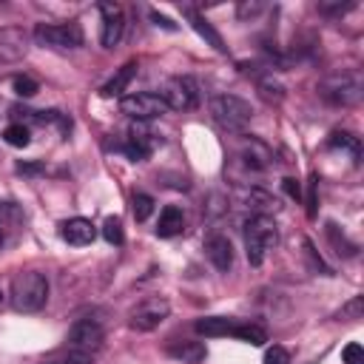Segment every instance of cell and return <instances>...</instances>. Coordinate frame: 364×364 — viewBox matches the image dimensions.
I'll use <instances>...</instances> for the list:
<instances>
[{
  "instance_id": "cell-1",
  "label": "cell",
  "mask_w": 364,
  "mask_h": 364,
  "mask_svg": "<svg viewBox=\"0 0 364 364\" xmlns=\"http://www.w3.org/2000/svg\"><path fill=\"white\" fill-rule=\"evenodd\" d=\"M105 330L97 318H80L71 324L65 338V364H91L102 350Z\"/></svg>"
},
{
  "instance_id": "cell-2",
  "label": "cell",
  "mask_w": 364,
  "mask_h": 364,
  "mask_svg": "<svg viewBox=\"0 0 364 364\" xmlns=\"http://www.w3.org/2000/svg\"><path fill=\"white\" fill-rule=\"evenodd\" d=\"M11 307L17 313H37L46 307L48 301V276L40 270H20L11 279V290H9Z\"/></svg>"
},
{
  "instance_id": "cell-3",
  "label": "cell",
  "mask_w": 364,
  "mask_h": 364,
  "mask_svg": "<svg viewBox=\"0 0 364 364\" xmlns=\"http://www.w3.org/2000/svg\"><path fill=\"white\" fill-rule=\"evenodd\" d=\"M364 94V82L358 71H333L318 82V97L336 108L358 105Z\"/></svg>"
},
{
  "instance_id": "cell-4",
  "label": "cell",
  "mask_w": 364,
  "mask_h": 364,
  "mask_svg": "<svg viewBox=\"0 0 364 364\" xmlns=\"http://www.w3.org/2000/svg\"><path fill=\"white\" fill-rule=\"evenodd\" d=\"M208 108H210L213 122L219 128L230 131V134L245 131L247 122H250V117H253L250 102L242 100V97H236V94H216V97H210V105Z\"/></svg>"
},
{
  "instance_id": "cell-5",
  "label": "cell",
  "mask_w": 364,
  "mask_h": 364,
  "mask_svg": "<svg viewBox=\"0 0 364 364\" xmlns=\"http://www.w3.org/2000/svg\"><path fill=\"white\" fill-rule=\"evenodd\" d=\"M245 233V250H247V262L253 267H259L267 256V250L279 242V230H276V222L273 216H250L242 228Z\"/></svg>"
},
{
  "instance_id": "cell-6",
  "label": "cell",
  "mask_w": 364,
  "mask_h": 364,
  "mask_svg": "<svg viewBox=\"0 0 364 364\" xmlns=\"http://www.w3.org/2000/svg\"><path fill=\"white\" fill-rule=\"evenodd\" d=\"M34 40H37V46L68 51V48L82 46V28H80V23H37Z\"/></svg>"
},
{
  "instance_id": "cell-7",
  "label": "cell",
  "mask_w": 364,
  "mask_h": 364,
  "mask_svg": "<svg viewBox=\"0 0 364 364\" xmlns=\"http://www.w3.org/2000/svg\"><path fill=\"white\" fill-rule=\"evenodd\" d=\"M119 111L125 117H131L134 122H148V119H156V117L168 114V105L154 91H134V94H125L119 100Z\"/></svg>"
},
{
  "instance_id": "cell-8",
  "label": "cell",
  "mask_w": 364,
  "mask_h": 364,
  "mask_svg": "<svg viewBox=\"0 0 364 364\" xmlns=\"http://www.w3.org/2000/svg\"><path fill=\"white\" fill-rule=\"evenodd\" d=\"M159 97L165 100L168 111H191L199 102V85H196L193 77L179 74V77H171L165 82V88L159 91Z\"/></svg>"
},
{
  "instance_id": "cell-9",
  "label": "cell",
  "mask_w": 364,
  "mask_h": 364,
  "mask_svg": "<svg viewBox=\"0 0 364 364\" xmlns=\"http://www.w3.org/2000/svg\"><path fill=\"white\" fill-rule=\"evenodd\" d=\"M168 316H171V304H168V299H162V296H151V299L139 301V304L131 310V316H128V327L136 330V333H151V330H156Z\"/></svg>"
},
{
  "instance_id": "cell-10",
  "label": "cell",
  "mask_w": 364,
  "mask_h": 364,
  "mask_svg": "<svg viewBox=\"0 0 364 364\" xmlns=\"http://www.w3.org/2000/svg\"><path fill=\"white\" fill-rule=\"evenodd\" d=\"M159 145H162V136L156 131H151L148 122H134L128 128V139L122 142V151L128 154V159L145 162L154 154V148H159Z\"/></svg>"
},
{
  "instance_id": "cell-11",
  "label": "cell",
  "mask_w": 364,
  "mask_h": 364,
  "mask_svg": "<svg viewBox=\"0 0 364 364\" xmlns=\"http://www.w3.org/2000/svg\"><path fill=\"white\" fill-rule=\"evenodd\" d=\"M31 48V34L23 26H3L0 28V63H20Z\"/></svg>"
},
{
  "instance_id": "cell-12",
  "label": "cell",
  "mask_w": 364,
  "mask_h": 364,
  "mask_svg": "<svg viewBox=\"0 0 364 364\" xmlns=\"http://www.w3.org/2000/svg\"><path fill=\"white\" fill-rule=\"evenodd\" d=\"M97 9L102 14V34H100V40H102L105 48H114L122 40V31H125V11H122L119 3H108V0L100 3Z\"/></svg>"
},
{
  "instance_id": "cell-13",
  "label": "cell",
  "mask_w": 364,
  "mask_h": 364,
  "mask_svg": "<svg viewBox=\"0 0 364 364\" xmlns=\"http://www.w3.org/2000/svg\"><path fill=\"white\" fill-rule=\"evenodd\" d=\"M239 159L250 171H264V168L273 165V151H270L267 142H262L256 136H242V142H239Z\"/></svg>"
},
{
  "instance_id": "cell-14",
  "label": "cell",
  "mask_w": 364,
  "mask_h": 364,
  "mask_svg": "<svg viewBox=\"0 0 364 364\" xmlns=\"http://www.w3.org/2000/svg\"><path fill=\"white\" fill-rule=\"evenodd\" d=\"M60 236L63 242L74 245V247H82V245H91L94 236H97V228L91 219H82V216H74V219H65L60 225Z\"/></svg>"
},
{
  "instance_id": "cell-15",
  "label": "cell",
  "mask_w": 364,
  "mask_h": 364,
  "mask_svg": "<svg viewBox=\"0 0 364 364\" xmlns=\"http://www.w3.org/2000/svg\"><path fill=\"white\" fill-rule=\"evenodd\" d=\"M205 253H208L210 264H213L219 273H228V270L233 267V245H230L228 236H222V233L208 236V242H205Z\"/></svg>"
},
{
  "instance_id": "cell-16",
  "label": "cell",
  "mask_w": 364,
  "mask_h": 364,
  "mask_svg": "<svg viewBox=\"0 0 364 364\" xmlns=\"http://www.w3.org/2000/svg\"><path fill=\"white\" fill-rule=\"evenodd\" d=\"M239 202L245 208H250L253 216H270V210L279 208V202L267 191H262V188H242L239 191Z\"/></svg>"
},
{
  "instance_id": "cell-17",
  "label": "cell",
  "mask_w": 364,
  "mask_h": 364,
  "mask_svg": "<svg viewBox=\"0 0 364 364\" xmlns=\"http://www.w3.org/2000/svg\"><path fill=\"white\" fill-rule=\"evenodd\" d=\"M233 327H236V318H228V316H205V318H196V324H193V330L205 338L233 336Z\"/></svg>"
},
{
  "instance_id": "cell-18",
  "label": "cell",
  "mask_w": 364,
  "mask_h": 364,
  "mask_svg": "<svg viewBox=\"0 0 364 364\" xmlns=\"http://www.w3.org/2000/svg\"><path fill=\"white\" fill-rule=\"evenodd\" d=\"M182 228H185V213H182V208L165 205L162 213H159V222H156V236L171 239V236H179Z\"/></svg>"
},
{
  "instance_id": "cell-19",
  "label": "cell",
  "mask_w": 364,
  "mask_h": 364,
  "mask_svg": "<svg viewBox=\"0 0 364 364\" xmlns=\"http://www.w3.org/2000/svg\"><path fill=\"white\" fill-rule=\"evenodd\" d=\"M134 74H136V60H128V63H125L122 68H117V74L100 88V94H102V97H119V94L131 85Z\"/></svg>"
},
{
  "instance_id": "cell-20",
  "label": "cell",
  "mask_w": 364,
  "mask_h": 364,
  "mask_svg": "<svg viewBox=\"0 0 364 364\" xmlns=\"http://www.w3.org/2000/svg\"><path fill=\"white\" fill-rule=\"evenodd\" d=\"M168 353H171L173 358L185 361V364H199V361H205V355H208V350H205L202 341H171V344H168Z\"/></svg>"
},
{
  "instance_id": "cell-21",
  "label": "cell",
  "mask_w": 364,
  "mask_h": 364,
  "mask_svg": "<svg viewBox=\"0 0 364 364\" xmlns=\"http://www.w3.org/2000/svg\"><path fill=\"white\" fill-rule=\"evenodd\" d=\"M185 14L191 17V26L196 28V34H199V37H205L216 51H228V46H225V40L219 37V31H216V28H213V26H210L199 11H196V9H191V6H188V9H185Z\"/></svg>"
},
{
  "instance_id": "cell-22",
  "label": "cell",
  "mask_w": 364,
  "mask_h": 364,
  "mask_svg": "<svg viewBox=\"0 0 364 364\" xmlns=\"http://www.w3.org/2000/svg\"><path fill=\"white\" fill-rule=\"evenodd\" d=\"M26 222V213L17 202H0V236L17 233Z\"/></svg>"
},
{
  "instance_id": "cell-23",
  "label": "cell",
  "mask_w": 364,
  "mask_h": 364,
  "mask_svg": "<svg viewBox=\"0 0 364 364\" xmlns=\"http://www.w3.org/2000/svg\"><path fill=\"white\" fill-rule=\"evenodd\" d=\"M327 145H330L333 151H347L353 162H358V156H361V142H358V136H353V134H347V131H333L330 139H327Z\"/></svg>"
},
{
  "instance_id": "cell-24",
  "label": "cell",
  "mask_w": 364,
  "mask_h": 364,
  "mask_svg": "<svg viewBox=\"0 0 364 364\" xmlns=\"http://www.w3.org/2000/svg\"><path fill=\"white\" fill-rule=\"evenodd\" d=\"M233 338H239V341H245V344H253V347H262V344L267 341V333H264V327H259V324L236 321V327H233Z\"/></svg>"
},
{
  "instance_id": "cell-25",
  "label": "cell",
  "mask_w": 364,
  "mask_h": 364,
  "mask_svg": "<svg viewBox=\"0 0 364 364\" xmlns=\"http://www.w3.org/2000/svg\"><path fill=\"white\" fill-rule=\"evenodd\" d=\"M3 139H6L11 148H26V145L31 142V131H28V125H23V122H11V125H6Z\"/></svg>"
},
{
  "instance_id": "cell-26",
  "label": "cell",
  "mask_w": 364,
  "mask_h": 364,
  "mask_svg": "<svg viewBox=\"0 0 364 364\" xmlns=\"http://www.w3.org/2000/svg\"><path fill=\"white\" fill-rule=\"evenodd\" d=\"M327 236H330V242L338 247V250H336L338 256H355V253H358V245H355V242H350L344 233L338 236V225L330 222V225H327Z\"/></svg>"
},
{
  "instance_id": "cell-27",
  "label": "cell",
  "mask_w": 364,
  "mask_h": 364,
  "mask_svg": "<svg viewBox=\"0 0 364 364\" xmlns=\"http://www.w3.org/2000/svg\"><path fill=\"white\" fill-rule=\"evenodd\" d=\"M259 94H262L267 102H279V100L284 97V85L276 82L273 77H262V80H259Z\"/></svg>"
},
{
  "instance_id": "cell-28",
  "label": "cell",
  "mask_w": 364,
  "mask_h": 364,
  "mask_svg": "<svg viewBox=\"0 0 364 364\" xmlns=\"http://www.w3.org/2000/svg\"><path fill=\"white\" fill-rule=\"evenodd\" d=\"M134 219L136 222H145L151 213H154V196H148V193H134Z\"/></svg>"
},
{
  "instance_id": "cell-29",
  "label": "cell",
  "mask_w": 364,
  "mask_h": 364,
  "mask_svg": "<svg viewBox=\"0 0 364 364\" xmlns=\"http://www.w3.org/2000/svg\"><path fill=\"white\" fill-rule=\"evenodd\" d=\"M11 85H14V94H17V97H34V94L40 91L37 80H31L28 74H17V77L11 80Z\"/></svg>"
},
{
  "instance_id": "cell-30",
  "label": "cell",
  "mask_w": 364,
  "mask_h": 364,
  "mask_svg": "<svg viewBox=\"0 0 364 364\" xmlns=\"http://www.w3.org/2000/svg\"><path fill=\"white\" fill-rule=\"evenodd\" d=\"M102 236L108 245H122V222L117 216H108L102 222Z\"/></svg>"
},
{
  "instance_id": "cell-31",
  "label": "cell",
  "mask_w": 364,
  "mask_h": 364,
  "mask_svg": "<svg viewBox=\"0 0 364 364\" xmlns=\"http://www.w3.org/2000/svg\"><path fill=\"white\" fill-rule=\"evenodd\" d=\"M264 11V3L262 0H242L239 6H236V17L239 20H253V17H259Z\"/></svg>"
},
{
  "instance_id": "cell-32",
  "label": "cell",
  "mask_w": 364,
  "mask_h": 364,
  "mask_svg": "<svg viewBox=\"0 0 364 364\" xmlns=\"http://www.w3.org/2000/svg\"><path fill=\"white\" fill-rule=\"evenodd\" d=\"M361 313H364V299H361V296H353V299L341 307L338 318H344V321H355V318H361Z\"/></svg>"
},
{
  "instance_id": "cell-33",
  "label": "cell",
  "mask_w": 364,
  "mask_h": 364,
  "mask_svg": "<svg viewBox=\"0 0 364 364\" xmlns=\"http://www.w3.org/2000/svg\"><path fill=\"white\" fill-rule=\"evenodd\" d=\"M341 361L344 364H364V347L358 341H350L344 350H341Z\"/></svg>"
},
{
  "instance_id": "cell-34",
  "label": "cell",
  "mask_w": 364,
  "mask_h": 364,
  "mask_svg": "<svg viewBox=\"0 0 364 364\" xmlns=\"http://www.w3.org/2000/svg\"><path fill=\"white\" fill-rule=\"evenodd\" d=\"M264 364H290V353L279 344H273L267 353H264Z\"/></svg>"
},
{
  "instance_id": "cell-35",
  "label": "cell",
  "mask_w": 364,
  "mask_h": 364,
  "mask_svg": "<svg viewBox=\"0 0 364 364\" xmlns=\"http://www.w3.org/2000/svg\"><path fill=\"white\" fill-rule=\"evenodd\" d=\"M353 6H355V0H347V3L333 0V3H318V11H321V14H344V11L353 9Z\"/></svg>"
},
{
  "instance_id": "cell-36",
  "label": "cell",
  "mask_w": 364,
  "mask_h": 364,
  "mask_svg": "<svg viewBox=\"0 0 364 364\" xmlns=\"http://www.w3.org/2000/svg\"><path fill=\"white\" fill-rule=\"evenodd\" d=\"M304 256L313 262V267H316V270H321L324 276H330V267H327V264H324V262L316 256V250H313V245H310V242H304Z\"/></svg>"
},
{
  "instance_id": "cell-37",
  "label": "cell",
  "mask_w": 364,
  "mask_h": 364,
  "mask_svg": "<svg viewBox=\"0 0 364 364\" xmlns=\"http://www.w3.org/2000/svg\"><path fill=\"white\" fill-rule=\"evenodd\" d=\"M282 188H284V191H287V196H293V199H299V196H301L299 182H296L293 176H284V179H282Z\"/></svg>"
},
{
  "instance_id": "cell-38",
  "label": "cell",
  "mask_w": 364,
  "mask_h": 364,
  "mask_svg": "<svg viewBox=\"0 0 364 364\" xmlns=\"http://www.w3.org/2000/svg\"><path fill=\"white\" fill-rule=\"evenodd\" d=\"M307 216H316V176L310 179V193H307Z\"/></svg>"
},
{
  "instance_id": "cell-39",
  "label": "cell",
  "mask_w": 364,
  "mask_h": 364,
  "mask_svg": "<svg viewBox=\"0 0 364 364\" xmlns=\"http://www.w3.org/2000/svg\"><path fill=\"white\" fill-rule=\"evenodd\" d=\"M151 20L156 23V26H162V28H168V31H173L176 28V23H171L165 14H159V11H151Z\"/></svg>"
},
{
  "instance_id": "cell-40",
  "label": "cell",
  "mask_w": 364,
  "mask_h": 364,
  "mask_svg": "<svg viewBox=\"0 0 364 364\" xmlns=\"http://www.w3.org/2000/svg\"><path fill=\"white\" fill-rule=\"evenodd\" d=\"M0 304H3V290H0Z\"/></svg>"
},
{
  "instance_id": "cell-41",
  "label": "cell",
  "mask_w": 364,
  "mask_h": 364,
  "mask_svg": "<svg viewBox=\"0 0 364 364\" xmlns=\"http://www.w3.org/2000/svg\"><path fill=\"white\" fill-rule=\"evenodd\" d=\"M46 364H54V361H46Z\"/></svg>"
},
{
  "instance_id": "cell-42",
  "label": "cell",
  "mask_w": 364,
  "mask_h": 364,
  "mask_svg": "<svg viewBox=\"0 0 364 364\" xmlns=\"http://www.w3.org/2000/svg\"><path fill=\"white\" fill-rule=\"evenodd\" d=\"M0 245H3V236H0Z\"/></svg>"
}]
</instances>
